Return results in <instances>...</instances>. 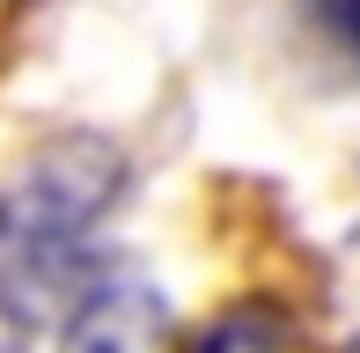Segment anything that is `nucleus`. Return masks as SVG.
I'll return each instance as SVG.
<instances>
[{
  "mask_svg": "<svg viewBox=\"0 0 360 353\" xmlns=\"http://www.w3.org/2000/svg\"><path fill=\"white\" fill-rule=\"evenodd\" d=\"M191 353H294V316L272 302H236L199 331Z\"/></svg>",
  "mask_w": 360,
  "mask_h": 353,
  "instance_id": "obj_3",
  "label": "nucleus"
},
{
  "mask_svg": "<svg viewBox=\"0 0 360 353\" xmlns=\"http://www.w3.org/2000/svg\"><path fill=\"white\" fill-rule=\"evenodd\" d=\"M118 191H125V155L110 140L67 133L37 148L0 191V272L22 287L59 280Z\"/></svg>",
  "mask_w": 360,
  "mask_h": 353,
  "instance_id": "obj_1",
  "label": "nucleus"
},
{
  "mask_svg": "<svg viewBox=\"0 0 360 353\" xmlns=\"http://www.w3.org/2000/svg\"><path fill=\"white\" fill-rule=\"evenodd\" d=\"M346 30H353V37H360V0H346Z\"/></svg>",
  "mask_w": 360,
  "mask_h": 353,
  "instance_id": "obj_4",
  "label": "nucleus"
},
{
  "mask_svg": "<svg viewBox=\"0 0 360 353\" xmlns=\"http://www.w3.org/2000/svg\"><path fill=\"white\" fill-rule=\"evenodd\" d=\"M346 353H360V339H353V346H346Z\"/></svg>",
  "mask_w": 360,
  "mask_h": 353,
  "instance_id": "obj_5",
  "label": "nucleus"
},
{
  "mask_svg": "<svg viewBox=\"0 0 360 353\" xmlns=\"http://www.w3.org/2000/svg\"><path fill=\"white\" fill-rule=\"evenodd\" d=\"M59 353H176L169 302H162L155 287H140V280L96 287V295H81V309L67 316Z\"/></svg>",
  "mask_w": 360,
  "mask_h": 353,
  "instance_id": "obj_2",
  "label": "nucleus"
}]
</instances>
